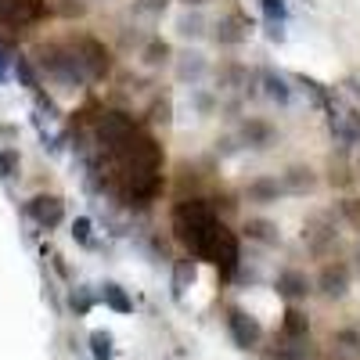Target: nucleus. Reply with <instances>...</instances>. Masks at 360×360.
Instances as JSON below:
<instances>
[{"label":"nucleus","instance_id":"obj_1","mask_svg":"<svg viewBox=\"0 0 360 360\" xmlns=\"http://www.w3.org/2000/svg\"><path fill=\"white\" fill-rule=\"evenodd\" d=\"M173 234L191 256L209 259L224 278H234L242 266V245L238 234L224 224V217L213 209V202L191 195L173 205Z\"/></svg>","mask_w":360,"mask_h":360},{"label":"nucleus","instance_id":"obj_2","mask_svg":"<svg viewBox=\"0 0 360 360\" xmlns=\"http://www.w3.org/2000/svg\"><path fill=\"white\" fill-rule=\"evenodd\" d=\"M37 65H40V72H44L51 83L65 86V90H79V86L90 83L69 40H51V44H44L40 54H37Z\"/></svg>","mask_w":360,"mask_h":360},{"label":"nucleus","instance_id":"obj_3","mask_svg":"<svg viewBox=\"0 0 360 360\" xmlns=\"http://www.w3.org/2000/svg\"><path fill=\"white\" fill-rule=\"evenodd\" d=\"M69 44H72V51H76V58H79V65H83V72H86L90 83H101V79L112 76L115 58H112V47L105 40L90 37V33H76Z\"/></svg>","mask_w":360,"mask_h":360},{"label":"nucleus","instance_id":"obj_4","mask_svg":"<svg viewBox=\"0 0 360 360\" xmlns=\"http://www.w3.org/2000/svg\"><path fill=\"white\" fill-rule=\"evenodd\" d=\"M209 37H213L217 47H242L252 37V18L242 11H227L209 25Z\"/></svg>","mask_w":360,"mask_h":360},{"label":"nucleus","instance_id":"obj_5","mask_svg":"<svg viewBox=\"0 0 360 360\" xmlns=\"http://www.w3.org/2000/svg\"><path fill=\"white\" fill-rule=\"evenodd\" d=\"M224 324H227V335L234 339L238 349H256V346L263 342V328H259V321H256L252 314H245L242 307H227Z\"/></svg>","mask_w":360,"mask_h":360},{"label":"nucleus","instance_id":"obj_6","mask_svg":"<svg viewBox=\"0 0 360 360\" xmlns=\"http://www.w3.org/2000/svg\"><path fill=\"white\" fill-rule=\"evenodd\" d=\"M353 285V270L346 259H328L321 270H317V278H314V288L328 299H342Z\"/></svg>","mask_w":360,"mask_h":360},{"label":"nucleus","instance_id":"obj_7","mask_svg":"<svg viewBox=\"0 0 360 360\" xmlns=\"http://www.w3.org/2000/svg\"><path fill=\"white\" fill-rule=\"evenodd\" d=\"M25 217L33 220L37 227H44V231H54L58 224L65 220V198L40 191V195H33V198L25 202Z\"/></svg>","mask_w":360,"mask_h":360},{"label":"nucleus","instance_id":"obj_8","mask_svg":"<svg viewBox=\"0 0 360 360\" xmlns=\"http://www.w3.org/2000/svg\"><path fill=\"white\" fill-rule=\"evenodd\" d=\"M47 15V0H0V25L22 29Z\"/></svg>","mask_w":360,"mask_h":360},{"label":"nucleus","instance_id":"obj_9","mask_svg":"<svg viewBox=\"0 0 360 360\" xmlns=\"http://www.w3.org/2000/svg\"><path fill=\"white\" fill-rule=\"evenodd\" d=\"M173 76H176V83L180 86H202V79L213 72V65H209V58L202 54V51H180L176 58H173Z\"/></svg>","mask_w":360,"mask_h":360},{"label":"nucleus","instance_id":"obj_10","mask_svg":"<svg viewBox=\"0 0 360 360\" xmlns=\"http://www.w3.org/2000/svg\"><path fill=\"white\" fill-rule=\"evenodd\" d=\"M238 141H242V148H249V152H266V148L278 141V130L263 115H245L242 123H238Z\"/></svg>","mask_w":360,"mask_h":360},{"label":"nucleus","instance_id":"obj_11","mask_svg":"<svg viewBox=\"0 0 360 360\" xmlns=\"http://www.w3.org/2000/svg\"><path fill=\"white\" fill-rule=\"evenodd\" d=\"M173 58H176L173 44H169L166 37H159V33L144 37L141 47H137V62H141L148 72H162V69H169V65H173Z\"/></svg>","mask_w":360,"mask_h":360},{"label":"nucleus","instance_id":"obj_12","mask_svg":"<svg viewBox=\"0 0 360 360\" xmlns=\"http://www.w3.org/2000/svg\"><path fill=\"white\" fill-rule=\"evenodd\" d=\"M259 98H266V101H274V105L288 108L292 98H295V86H292V79H288L285 72L259 69Z\"/></svg>","mask_w":360,"mask_h":360},{"label":"nucleus","instance_id":"obj_13","mask_svg":"<svg viewBox=\"0 0 360 360\" xmlns=\"http://www.w3.org/2000/svg\"><path fill=\"white\" fill-rule=\"evenodd\" d=\"M278 180H281V191H285V195H310V191L321 184L317 169L307 166V162H292V166H285V173H281Z\"/></svg>","mask_w":360,"mask_h":360},{"label":"nucleus","instance_id":"obj_14","mask_svg":"<svg viewBox=\"0 0 360 360\" xmlns=\"http://www.w3.org/2000/svg\"><path fill=\"white\" fill-rule=\"evenodd\" d=\"M274 288H278V295L288 299V303H299V299H307L314 292V278L299 266H285L278 274V281H274Z\"/></svg>","mask_w":360,"mask_h":360},{"label":"nucleus","instance_id":"obj_15","mask_svg":"<svg viewBox=\"0 0 360 360\" xmlns=\"http://www.w3.org/2000/svg\"><path fill=\"white\" fill-rule=\"evenodd\" d=\"M249 65L245 62H238V58H224V62L213 69V76H217V94H242V86H245V79H249Z\"/></svg>","mask_w":360,"mask_h":360},{"label":"nucleus","instance_id":"obj_16","mask_svg":"<svg viewBox=\"0 0 360 360\" xmlns=\"http://www.w3.org/2000/svg\"><path fill=\"white\" fill-rule=\"evenodd\" d=\"M281 195H285L281 191V180L270 176V173H259V176H252L249 184H245V202L249 205H274Z\"/></svg>","mask_w":360,"mask_h":360},{"label":"nucleus","instance_id":"obj_17","mask_svg":"<svg viewBox=\"0 0 360 360\" xmlns=\"http://www.w3.org/2000/svg\"><path fill=\"white\" fill-rule=\"evenodd\" d=\"M242 238H249V242H256V245L274 249V245H281V227L274 220H266V217H249L242 224Z\"/></svg>","mask_w":360,"mask_h":360},{"label":"nucleus","instance_id":"obj_18","mask_svg":"<svg viewBox=\"0 0 360 360\" xmlns=\"http://www.w3.org/2000/svg\"><path fill=\"white\" fill-rule=\"evenodd\" d=\"M259 11H263L266 37L274 44H281L285 40V25H288V4L285 0H259Z\"/></svg>","mask_w":360,"mask_h":360},{"label":"nucleus","instance_id":"obj_19","mask_svg":"<svg viewBox=\"0 0 360 360\" xmlns=\"http://www.w3.org/2000/svg\"><path fill=\"white\" fill-rule=\"evenodd\" d=\"M303 238H310V252L321 256L328 245L335 242V224H332V217H328V213H317V217L307 224V234H303Z\"/></svg>","mask_w":360,"mask_h":360},{"label":"nucleus","instance_id":"obj_20","mask_svg":"<svg viewBox=\"0 0 360 360\" xmlns=\"http://www.w3.org/2000/svg\"><path fill=\"white\" fill-rule=\"evenodd\" d=\"M176 37L180 40H202V37H209V18L202 15V8H188L184 15H176Z\"/></svg>","mask_w":360,"mask_h":360},{"label":"nucleus","instance_id":"obj_21","mask_svg":"<svg viewBox=\"0 0 360 360\" xmlns=\"http://www.w3.org/2000/svg\"><path fill=\"white\" fill-rule=\"evenodd\" d=\"M307 335H310V317L299 307H288L281 317V339L285 342H307Z\"/></svg>","mask_w":360,"mask_h":360},{"label":"nucleus","instance_id":"obj_22","mask_svg":"<svg viewBox=\"0 0 360 360\" xmlns=\"http://www.w3.org/2000/svg\"><path fill=\"white\" fill-rule=\"evenodd\" d=\"M191 108H195L198 119L217 115L220 112V94H217V90H209V86H191Z\"/></svg>","mask_w":360,"mask_h":360},{"label":"nucleus","instance_id":"obj_23","mask_svg":"<svg viewBox=\"0 0 360 360\" xmlns=\"http://www.w3.org/2000/svg\"><path fill=\"white\" fill-rule=\"evenodd\" d=\"M101 299H105L115 314H130V310H134V299L127 295L123 285H115V281H105V285H101Z\"/></svg>","mask_w":360,"mask_h":360},{"label":"nucleus","instance_id":"obj_24","mask_svg":"<svg viewBox=\"0 0 360 360\" xmlns=\"http://www.w3.org/2000/svg\"><path fill=\"white\" fill-rule=\"evenodd\" d=\"M173 0H130V15L134 18H162L169 11Z\"/></svg>","mask_w":360,"mask_h":360},{"label":"nucleus","instance_id":"obj_25","mask_svg":"<svg viewBox=\"0 0 360 360\" xmlns=\"http://www.w3.org/2000/svg\"><path fill=\"white\" fill-rule=\"evenodd\" d=\"M22 155H18V148H0V176H4L8 180V184H11V180H18L22 173Z\"/></svg>","mask_w":360,"mask_h":360},{"label":"nucleus","instance_id":"obj_26","mask_svg":"<svg viewBox=\"0 0 360 360\" xmlns=\"http://www.w3.org/2000/svg\"><path fill=\"white\" fill-rule=\"evenodd\" d=\"M90 353H94V360H112L115 356L112 335L108 332H94V335H90Z\"/></svg>","mask_w":360,"mask_h":360},{"label":"nucleus","instance_id":"obj_27","mask_svg":"<svg viewBox=\"0 0 360 360\" xmlns=\"http://www.w3.org/2000/svg\"><path fill=\"white\" fill-rule=\"evenodd\" d=\"M90 231H94L90 217H76V220H72V238H76V245H83V249L94 245V238H90Z\"/></svg>","mask_w":360,"mask_h":360},{"label":"nucleus","instance_id":"obj_28","mask_svg":"<svg viewBox=\"0 0 360 360\" xmlns=\"http://www.w3.org/2000/svg\"><path fill=\"white\" fill-rule=\"evenodd\" d=\"M69 303H72L76 317H83V314H90V307H94V292H90V288H76L69 295Z\"/></svg>","mask_w":360,"mask_h":360},{"label":"nucleus","instance_id":"obj_29","mask_svg":"<svg viewBox=\"0 0 360 360\" xmlns=\"http://www.w3.org/2000/svg\"><path fill=\"white\" fill-rule=\"evenodd\" d=\"M169 112H173V108H169V98L159 94V98L152 101V108H148V123H162V127H166V123H169Z\"/></svg>","mask_w":360,"mask_h":360},{"label":"nucleus","instance_id":"obj_30","mask_svg":"<svg viewBox=\"0 0 360 360\" xmlns=\"http://www.w3.org/2000/svg\"><path fill=\"white\" fill-rule=\"evenodd\" d=\"M54 11L62 18H83L86 15V0H58Z\"/></svg>","mask_w":360,"mask_h":360},{"label":"nucleus","instance_id":"obj_31","mask_svg":"<svg viewBox=\"0 0 360 360\" xmlns=\"http://www.w3.org/2000/svg\"><path fill=\"white\" fill-rule=\"evenodd\" d=\"M339 213H342V220H346L349 227L360 231V198H342V202H339Z\"/></svg>","mask_w":360,"mask_h":360},{"label":"nucleus","instance_id":"obj_32","mask_svg":"<svg viewBox=\"0 0 360 360\" xmlns=\"http://www.w3.org/2000/svg\"><path fill=\"white\" fill-rule=\"evenodd\" d=\"M238 152H242V141H238V134L217 137V155H220V159H231V155H238Z\"/></svg>","mask_w":360,"mask_h":360},{"label":"nucleus","instance_id":"obj_33","mask_svg":"<svg viewBox=\"0 0 360 360\" xmlns=\"http://www.w3.org/2000/svg\"><path fill=\"white\" fill-rule=\"evenodd\" d=\"M184 8H205V4H213V0H180Z\"/></svg>","mask_w":360,"mask_h":360},{"label":"nucleus","instance_id":"obj_34","mask_svg":"<svg viewBox=\"0 0 360 360\" xmlns=\"http://www.w3.org/2000/svg\"><path fill=\"white\" fill-rule=\"evenodd\" d=\"M0 83H8V62L0 58Z\"/></svg>","mask_w":360,"mask_h":360}]
</instances>
